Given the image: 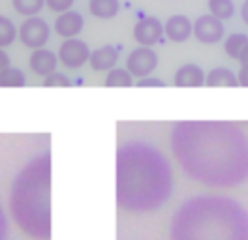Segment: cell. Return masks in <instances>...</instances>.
Masks as SVG:
<instances>
[{"label": "cell", "mask_w": 248, "mask_h": 240, "mask_svg": "<svg viewBox=\"0 0 248 240\" xmlns=\"http://www.w3.org/2000/svg\"><path fill=\"white\" fill-rule=\"evenodd\" d=\"M170 145L183 173L202 186L237 188L248 180V135L235 122H177Z\"/></svg>", "instance_id": "obj_1"}, {"label": "cell", "mask_w": 248, "mask_h": 240, "mask_svg": "<svg viewBox=\"0 0 248 240\" xmlns=\"http://www.w3.org/2000/svg\"><path fill=\"white\" fill-rule=\"evenodd\" d=\"M173 194V169L164 152L149 141L128 139L117 149L115 195L119 209L149 214L162 209Z\"/></svg>", "instance_id": "obj_2"}, {"label": "cell", "mask_w": 248, "mask_h": 240, "mask_svg": "<svg viewBox=\"0 0 248 240\" xmlns=\"http://www.w3.org/2000/svg\"><path fill=\"white\" fill-rule=\"evenodd\" d=\"M170 240H248V212L226 195H196L175 212Z\"/></svg>", "instance_id": "obj_3"}, {"label": "cell", "mask_w": 248, "mask_h": 240, "mask_svg": "<svg viewBox=\"0 0 248 240\" xmlns=\"http://www.w3.org/2000/svg\"><path fill=\"white\" fill-rule=\"evenodd\" d=\"M51 156L40 154L25 165L10 188V214L23 235L51 239Z\"/></svg>", "instance_id": "obj_4"}, {"label": "cell", "mask_w": 248, "mask_h": 240, "mask_svg": "<svg viewBox=\"0 0 248 240\" xmlns=\"http://www.w3.org/2000/svg\"><path fill=\"white\" fill-rule=\"evenodd\" d=\"M51 36V29L47 25L46 19L34 15V17H25V21L19 27V42L25 45L27 49H42L46 47V44L49 42Z\"/></svg>", "instance_id": "obj_5"}, {"label": "cell", "mask_w": 248, "mask_h": 240, "mask_svg": "<svg viewBox=\"0 0 248 240\" xmlns=\"http://www.w3.org/2000/svg\"><path fill=\"white\" fill-rule=\"evenodd\" d=\"M91 53L93 51L87 45V42H83L79 38H70V40H64L59 45L57 57H59V62H61L64 68H68V70H79L85 64H89Z\"/></svg>", "instance_id": "obj_6"}, {"label": "cell", "mask_w": 248, "mask_h": 240, "mask_svg": "<svg viewBox=\"0 0 248 240\" xmlns=\"http://www.w3.org/2000/svg\"><path fill=\"white\" fill-rule=\"evenodd\" d=\"M158 66V53L153 47H136L128 59H126V70L132 74L134 79H143L147 75H153V72Z\"/></svg>", "instance_id": "obj_7"}, {"label": "cell", "mask_w": 248, "mask_h": 240, "mask_svg": "<svg viewBox=\"0 0 248 240\" xmlns=\"http://www.w3.org/2000/svg\"><path fill=\"white\" fill-rule=\"evenodd\" d=\"M226 27L215 15H200L194 21V38L203 45H215L224 40Z\"/></svg>", "instance_id": "obj_8"}, {"label": "cell", "mask_w": 248, "mask_h": 240, "mask_svg": "<svg viewBox=\"0 0 248 240\" xmlns=\"http://www.w3.org/2000/svg\"><path fill=\"white\" fill-rule=\"evenodd\" d=\"M132 36L143 47H153V45H156L166 36L164 34V23L158 17H155V15L141 17L140 21L134 25Z\"/></svg>", "instance_id": "obj_9"}, {"label": "cell", "mask_w": 248, "mask_h": 240, "mask_svg": "<svg viewBox=\"0 0 248 240\" xmlns=\"http://www.w3.org/2000/svg\"><path fill=\"white\" fill-rule=\"evenodd\" d=\"M57 64H59V57L55 51L42 47V49H34L29 57V68L34 75L46 79L47 75L57 72Z\"/></svg>", "instance_id": "obj_10"}, {"label": "cell", "mask_w": 248, "mask_h": 240, "mask_svg": "<svg viewBox=\"0 0 248 240\" xmlns=\"http://www.w3.org/2000/svg\"><path fill=\"white\" fill-rule=\"evenodd\" d=\"M53 29L64 40L78 38L79 34L83 32V29H85V17L79 14V12H76V10L62 12V14L57 15Z\"/></svg>", "instance_id": "obj_11"}, {"label": "cell", "mask_w": 248, "mask_h": 240, "mask_svg": "<svg viewBox=\"0 0 248 240\" xmlns=\"http://www.w3.org/2000/svg\"><path fill=\"white\" fill-rule=\"evenodd\" d=\"M205 79H207V74L203 72L202 66L188 62L177 68V72L173 75V85L179 89H198L205 85Z\"/></svg>", "instance_id": "obj_12"}, {"label": "cell", "mask_w": 248, "mask_h": 240, "mask_svg": "<svg viewBox=\"0 0 248 240\" xmlns=\"http://www.w3.org/2000/svg\"><path fill=\"white\" fill-rule=\"evenodd\" d=\"M164 34L170 42L183 44L194 36V23L186 15H171L164 23Z\"/></svg>", "instance_id": "obj_13"}, {"label": "cell", "mask_w": 248, "mask_h": 240, "mask_svg": "<svg viewBox=\"0 0 248 240\" xmlns=\"http://www.w3.org/2000/svg\"><path fill=\"white\" fill-rule=\"evenodd\" d=\"M117 62H119V49L115 45H102L91 53L89 66L94 72H106L108 74L109 70L117 68Z\"/></svg>", "instance_id": "obj_14"}, {"label": "cell", "mask_w": 248, "mask_h": 240, "mask_svg": "<svg viewBox=\"0 0 248 240\" xmlns=\"http://www.w3.org/2000/svg\"><path fill=\"white\" fill-rule=\"evenodd\" d=\"M205 85L213 87V89H218V87H230V89H233V87H239V81H237V74L233 70L218 66V68H213L207 74Z\"/></svg>", "instance_id": "obj_15"}, {"label": "cell", "mask_w": 248, "mask_h": 240, "mask_svg": "<svg viewBox=\"0 0 248 240\" xmlns=\"http://www.w3.org/2000/svg\"><path fill=\"white\" fill-rule=\"evenodd\" d=\"M119 10H121L119 0H89V14L102 21L117 17Z\"/></svg>", "instance_id": "obj_16"}, {"label": "cell", "mask_w": 248, "mask_h": 240, "mask_svg": "<svg viewBox=\"0 0 248 240\" xmlns=\"http://www.w3.org/2000/svg\"><path fill=\"white\" fill-rule=\"evenodd\" d=\"M104 85L111 87V89H128L132 85H136V79L132 77V74L126 70V68H113L106 74L104 79Z\"/></svg>", "instance_id": "obj_17"}, {"label": "cell", "mask_w": 248, "mask_h": 240, "mask_svg": "<svg viewBox=\"0 0 248 240\" xmlns=\"http://www.w3.org/2000/svg\"><path fill=\"white\" fill-rule=\"evenodd\" d=\"M27 85V75L21 68L10 66L0 74V87L2 89H21Z\"/></svg>", "instance_id": "obj_18"}, {"label": "cell", "mask_w": 248, "mask_h": 240, "mask_svg": "<svg viewBox=\"0 0 248 240\" xmlns=\"http://www.w3.org/2000/svg\"><path fill=\"white\" fill-rule=\"evenodd\" d=\"M247 45H248V36L245 32H233V34H230V36L224 40V53H226L230 59L237 60Z\"/></svg>", "instance_id": "obj_19"}, {"label": "cell", "mask_w": 248, "mask_h": 240, "mask_svg": "<svg viewBox=\"0 0 248 240\" xmlns=\"http://www.w3.org/2000/svg\"><path fill=\"white\" fill-rule=\"evenodd\" d=\"M17 34H19V29L16 27V23L10 17L0 15V49L14 45V42L17 40Z\"/></svg>", "instance_id": "obj_20"}, {"label": "cell", "mask_w": 248, "mask_h": 240, "mask_svg": "<svg viewBox=\"0 0 248 240\" xmlns=\"http://www.w3.org/2000/svg\"><path fill=\"white\" fill-rule=\"evenodd\" d=\"M209 14L218 17L220 21H228L235 15V4L233 0H207Z\"/></svg>", "instance_id": "obj_21"}, {"label": "cell", "mask_w": 248, "mask_h": 240, "mask_svg": "<svg viewBox=\"0 0 248 240\" xmlns=\"http://www.w3.org/2000/svg\"><path fill=\"white\" fill-rule=\"evenodd\" d=\"M12 8L23 17H34L46 8V0H12Z\"/></svg>", "instance_id": "obj_22"}, {"label": "cell", "mask_w": 248, "mask_h": 240, "mask_svg": "<svg viewBox=\"0 0 248 240\" xmlns=\"http://www.w3.org/2000/svg\"><path fill=\"white\" fill-rule=\"evenodd\" d=\"M42 85H44V87H57V89L62 87V89H68V87H72L74 83H72V79L66 74L55 72V74L47 75L46 79H42Z\"/></svg>", "instance_id": "obj_23"}, {"label": "cell", "mask_w": 248, "mask_h": 240, "mask_svg": "<svg viewBox=\"0 0 248 240\" xmlns=\"http://www.w3.org/2000/svg\"><path fill=\"white\" fill-rule=\"evenodd\" d=\"M74 4H76V0H46V6L55 14H62V12L72 10Z\"/></svg>", "instance_id": "obj_24"}, {"label": "cell", "mask_w": 248, "mask_h": 240, "mask_svg": "<svg viewBox=\"0 0 248 240\" xmlns=\"http://www.w3.org/2000/svg\"><path fill=\"white\" fill-rule=\"evenodd\" d=\"M138 87H147V89H153V87H166V81L160 79V77H155V75H147L143 79H138Z\"/></svg>", "instance_id": "obj_25"}, {"label": "cell", "mask_w": 248, "mask_h": 240, "mask_svg": "<svg viewBox=\"0 0 248 240\" xmlns=\"http://www.w3.org/2000/svg\"><path fill=\"white\" fill-rule=\"evenodd\" d=\"M0 240H8V220L2 207H0Z\"/></svg>", "instance_id": "obj_26"}, {"label": "cell", "mask_w": 248, "mask_h": 240, "mask_svg": "<svg viewBox=\"0 0 248 240\" xmlns=\"http://www.w3.org/2000/svg\"><path fill=\"white\" fill-rule=\"evenodd\" d=\"M237 81H239V87H248V66H241L239 68Z\"/></svg>", "instance_id": "obj_27"}, {"label": "cell", "mask_w": 248, "mask_h": 240, "mask_svg": "<svg viewBox=\"0 0 248 240\" xmlns=\"http://www.w3.org/2000/svg\"><path fill=\"white\" fill-rule=\"evenodd\" d=\"M12 64H10V55L6 53V49H0V74L6 70V68H10Z\"/></svg>", "instance_id": "obj_28"}, {"label": "cell", "mask_w": 248, "mask_h": 240, "mask_svg": "<svg viewBox=\"0 0 248 240\" xmlns=\"http://www.w3.org/2000/svg\"><path fill=\"white\" fill-rule=\"evenodd\" d=\"M237 62H239V66H248V45L245 47V49H243V53L239 55Z\"/></svg>", "instance_id": "obj_29"}, {"label": "cell", "mask_w": 248, "mask_h": 240, "mask_svg": "<svg viewBox=\"0 0 248 240\" xmlns=\"http://www.w3.org/2000/svg\"><path fill=\"white\" fill-rule=\"evenodd\" d=\"M241 19H243L245 25H248V0H245L243 6H241Z\"/></svg>", "instance_id": "obj_30"}]
</instances>
